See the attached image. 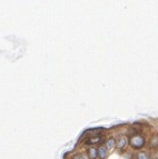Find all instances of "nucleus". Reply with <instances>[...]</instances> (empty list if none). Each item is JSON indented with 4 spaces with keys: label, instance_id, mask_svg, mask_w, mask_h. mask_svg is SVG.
<instances>
[{
    "label": "nucleus",
    "instance_id": "2",
    "mask_svg": "<svg viewBox=\"0 0 158 159\" xmlns=\"http://www.w3.org/2000/svg\"><path fill=\"white\" fill-rule=\"evenodd\" d=\"M128 144H129V139L126 136H120L116 141V146L119 149H125Z\"/></svg>",
    "mask_w": 158,
    "mask_h": 159
},
{
    "label": "nucleus",
    "instance_id": "6",
    "mask_svg": "<svg viewBox=\"0 0 158 159\" xmlns=\"http://www.w3.org/2000/svg\"><path fill=\"white\" fill-rule=\"evenodd\" d=\"M115 145H116V141L114 138H110V139H108L106 141V148L107 149H113V148L115 147Z\"/></svg>",
    "mask_w": 158,
    "mask_h": 159
},
{
    "label": "nucleus",
    "instance_id": "4",
    "mask_svg": "<svg viewBox=\"0 0 158 159\" xmlns=\"http://www.w3.org/2000/svg\"><path fill=\"white\" fill-rule=\"evenodd\" d=\"M101 141V137L100 136H92V137H90L88 138V139L86 140V144H88V145H96V144H98Z\"/></svg>",
    "mask_w": 158,
    "mask_h": 159
},
{
    "label": "nucleus",
    "instance_id": "3",
    "mask_svg": "<svg viewBox=\"0 0 158 159\" xmlns=\"http://www.w3.org/2000/svg\"><path fill=\"white\" fill-rule=\"evenodd\" d=\"M149 148L152 149H157L158 148V135H154L149 140Z\"/></svg>",
    "mask_w": 158,
    "mask_h": 159
},
{
    "label": "nucleus",
    "instance_id": "10",
    "mask_svg": "<svg viewBox=\"0 0 158 159\" xmlns=\"http://www.w3.org/2000/svg\"><path fill=\"white\" fill-rule=\"evenodd\" d=\"M81 159H90V158L87 157V156H85V155H82V156H81Z\"/></svg>",
    "mask_w": 158,
    "mask_h": 159
},
{
    "label": "nucleus",
    "instance_id": "7",
    "mask_svg": "<svg viewBox=\"0 0 158 159\" xmlns=\"http://www.w3.org/2000/svg\"><path fill=\"white\" fill-rule=\"evenodd\" d=\"M97 154H98V151H97L96 148H90V149L88 150V155H89V158L90 159L97 158Z\"/></svg>",
    "mask_w": 158,
    "mask_h": 159
},
{
    "label": "nucleus",
    "instance_id": "9",
    "mask_svg": "<svg viewBox=\"0 0 158 159\" xmlns=\"http://www.w3.org/2000/svg\"><path fill=\"white\" fill-rule=\"evenodd\" d=\"M81 156L82 155H76V156L72 157V159H81Z\"/></svg>",
    "mask_w": 158,
    "mask_h": 159
},
{
    "label": "nucleus",
    "instance_id": "8",
    "mask_svg": "<svg viewBox=\"0 0 158 159\" xmlns=\"http://www.w3.org/2000/svg\"><path fill=\"white\" fill-rule=\"evenodd\" d=\"M137 159H149V157L146 153H139L137 155Z\"/></svg>",
    "mask_w": 158,
    "mask_h": 159
},
{
    "label": "nucleus",
    "instance_id": "1",
    "mask_svg": "<svg viewBox=\"0 0 158 159\" xmlns=\"http://www.w3.org/2000/svg\"><path fill=\"white\" fill-rule=\"evenodd\" d=\"M145 144H146V139L142 135L136 134V135H133L129 138V145L133 148H135V149H142L145 146Z\"/></svg>",
    "mask_w": 158,
    "mask_h": 159
},
{
    "label": "nucleus",
    "instance_id": "5",
    "mask_svg": "<svg viewBox=\"0 0 158 159\" xmlns=\"http://www.w3.org/2000/svg\"><path fill=\"white\" fill-rule=\"evenodd\" d=\"M98 156L99 158H101V159H105L107 157V148L106 147H99V149H98Z\"/></svg>",
    "mask_w": 158,
    "mask_h": 159
}]
</instances>
